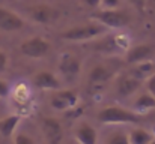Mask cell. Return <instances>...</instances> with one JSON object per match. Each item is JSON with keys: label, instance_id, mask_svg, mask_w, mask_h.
I'll use <instances>...</instances> for the list:
<instances>
[{"label": "cell", "instance_id": "cell-19", "mask_svg": "<svg viewBox=\"0 0 155 144\" xmlns=\"http://www.w3.org/2000/svg\"><path fill=\"white\" fill-rule=\"evenodd\" d=\"M107 144H130V140H128V135L119 132V134H113L108 138Z\"/></svg>", "mask_w": 155, "mask_h": 144}, {"label": "cell", "instance_id": "cell-18", "mask_svg": "<svg viewBox=\"0 0 155 144\" xmlns=\"http://www.w3.org/2000/svg\"><path fill=\"white\" fill-rule=\"evenodd\" d=\"M134 108L139 111H149V110H155V98L149 92L140 95L136 101H134Z\"/></svg>", "mask_w": 155, "mask_h": 144}, {"label": "cell", "instance_id": "cell-17", "mask_svg": "<svg viewBox=\"0 0 155 144\" xmlns=\"http://www.w3.org/2000/svg\"><path fill=\"white\" fill-rule=\"evenodd\" d=\"M154 69H155L154 63L149 62V60H146V62L137 63L131 75H134L139 80H145V78H149L151 75H154Z\"/></svg>", "mask_w": 155, "mask_h": 144}, {"label": "cell", "instance_id": "cell-4", "mask_svg": "<svg viewBox=\"0 0 155 144\" xmlns=\"http://www.w3.org/2000/svg\"><path fill=\"white\" fill-rule=\"evenodd\" d=\"M20 51L23 56L29 57V59H42L48 54L50 51V44L39 38V36H35V38H30L27 41H24L20 47Z\"/></svg>", "mask_w": 155, "mask_h": 144}, {"label": "cell", "instance_id": "cell-25", "mask_svg": "<svg viewBox=\"0 0 155 144\" xmlns=\"http://www.w3.org/2000/svg\"><path fill=\"white\" fill-rule=\"evenodd\" d=\"M6 66H8V56L3 51H0V72L5 71Z\"/></svg>", "mask_w": 155, "mask_h": 144}, {"label": "cell", "instance_id": "cell-23", "mask_svg": "<svg viewBox=\"0 0 155 144\" xmlns=\"http://www.w3.org/2000/svg\"><path fill=\"white\" fill-rule=\"evenodd\" d=\"M146 87H148V92L155 98V74L148 78V86Z\"/></svg>", "mask_w": 155, "mask_h": 144}, {"label": "cell", "instance_id": "cell-15", "mask_svg": "<svg viewBox=\"0 0 155 144\" xmlns=\"http://www.w3.org/2000/svg\"><path fill=\"white\" fill-rule=\"evenodd\" d=\"M128 140H130V144H149L154 140V137L149 131L143 128H136L128 135Z\"/></svg>", "mask_w": 155, "mask_h": 144}, {"label": "cell", "instance_id": "cell-16", "mask_svg": "<svg viewBox=\"0 0 155 144\" xmlns=\"http://www.w3.org/2000/svg\"><path fill=\"white\" fill-rule=\"evenodd\" d=\"M110 77H111V72H110L105 66L98 65V66H95V68L89 72V83H91V84L105 83V81H108Z\"/></svg>", "mask_w": 155, "mask_h": 144}, {"label": "cell", "instance_id": "cell-7", "mask_svg": "<svg viewBox=\"0 0 155 144\" xmlns=\"http://www.w3.org/2000/svg\"><path fill=\"white\" fill-rule=\"evenodd\" d=\"M24 27V20L14 11L0 8V30L3 32H18Z\"/></svg>", "mask_w": 155, "mask_h": 144}, {"label": "cell", "instance_id": "cell-24", "mask_svg": "<svg viewBox=\"0 0 155 144\" xmlns=\"http://www.w3.org/2000/svg\"><path fill=\"white\" fill-rule=\"evenodd\" d=\"M8 93H9V86H8V83L0 80V98H6Z\"/></svg>", "mask_w": 155, "mask_h": 144}, {"label": "cell", "instance_id": "cell-20", "mask_svg": "<svg viewBox=\"0 0 155 144\" xmlns=\"http://www.w3.org/2000/svg\"><path fill=\"white\" fill-rule=\"evenodd\" d=\"M14 144H36L33 138H30L29 135L26 134H18L14 140Z\"/></svg>", "mask_w": 155, "mask_h": 144}, {"label": "cell", "instance_id": "cell-9", "mask_svg": "<svg viewBox=\"0 0 155 144\" xmlns=\"http://www.w3.org/2000/svg\"><path fill=\"white\" fill-rule=\"evenodd\" d=\"M33 84L35 87L41 90H59L60 89V81L50 71H39L33 77Z\"/></svg>", "mask_w": 155, "mask_h": 144}, {"label": "cell", "instance_id": "cell-10", "mask_svg": "<svg viewBox=\"0 0 155 144\" xmlns=\"http://www.w3.org/2000/svg\"><path fill=\"white\" fill-rule=\"evenodd\" d=\"M152 54H154V48L151 45H148V44L136 45L127 51V62L131 65H137V63L149 60L152 57Z\"/></svg>", "mask_w": 155, "mask_h": 144}, {"label": "cell", "instance_id": "cell-8", "mask_svg": "<svg viewBox=\"0 0 155 144\" xmlns=\"http://www.w3.org/2000/svg\"><path fill=\"white\" fill-rule=\"evenodd\" d=\"M42 132L48 144H60L63 138V129L62 125L53 119V117H45L42 120Z\"/></svg>", "mask_w": 155, "mask_h": 144}, {"label": "cell", "instance_id": "cell-22", "mask_svg": "<svg viewBox=\"0 0 155 144\" xmlns=\"http://www.w3.org/2000/svg\"><path fill=\"white\" fill-rule=\"evenodd\" d=\"M101 5L105 9H111V8H117L120 5V0H101Z\"/></svg>", "mask_w": 155, "mask_h": 144}, {"label": "cell", "instance_id": "cell-14", "mask_svg": "<svg viewBox=\"0 0 155 144\" xmlns=\"http://www.w3.org/2000/svg\"><path fill=\"white\" fill-rule=\"evenodd\" d=\"M18 123H20V116H17V114H11V116L3 117L0 120V135L5 137V138L12 137Z\"/></svg>", "mask_w": 155, "mask_h": 144}, {"label": "cell", "instance_id": "cell-13", "mask_svg": "<svg viewBox=\"0 0 155 144\" xmlns=\"http://www.w3.org/2000/svg\"><path fill=\"white\" fill-rule=\"evenodd\" d=\"M75 140L78 144H97L98 143V132L89 123H81L75 129Z\"/></svg>", "mask_w": 155, "mask_h": 144}, {"label": "cell", "instance_id": "cell-1", "mask_svg": "<svg viewBox=\"0 0 155 144\" xmlns=\"http://www.w3.org/2000/svg\"><path fill=\"white\" fill-rule=\"evenodd\" d=\"M98 120L104 125H117V123H140L142 117L133 111H128L119 105L105 107L98 113Z\"/></svg>", "mask_w": 155, "mask_h": 144}, {"label": "cell", "instance_id": "cell-3", "mask_svg": "<svg viewBox=\"0 0 155 144\" xmlns=\"http://www.w3.org/2000/svg\"><path fill=\"white\" fill-rule=\"evenodd\" d=\"M91 18L100 24L105 26L107 29H122L127 24H130L131 18L130 15L117 8H111V9H105L103 11H97L91 15Z\"/></svg>", "mask_w": 155, "mask_h": 144}, {"label": "cell", "instance_id": "cell-12", "mask_svg": "<svg viewBox=\"0 0 155 144\" xmlns=\"http://www.w3.org/2000/svg\"><path fill=\"white\" fill-rule=\"evenodd\" d=\"M59 71L66 77H77L81 71V63L77 57H74L71 54H65V56H62V59L59 62Z\"/></svg>", "mask_w": 155, "mask_h": 144}, {"label": "cell", "instance_id": "cell-28", "mask_svg": "<svg viewBox=\"0 0 155 144\" xmlns=\"http://www.w3.org/2000/svg\"><path fill=\"white\" fill-rule=\"evenodd\" d=\"M77 144H78V143H77Z\"/></svg>", "mask_w": 155, "mask_h": 144}, {"label": "cell", "instance_id": "cell-26", "mask_svg": "<svg viewBox=\"0 0 155 144\" xmlns=\"http://www.w3.org/2000/svg\"><path fill=\"white\" fill-rule=\"evenodd\" d=\"M87 8H91V9H95V8H98L100 5H101V0H81Z\"/></svg>", "mask_w": 155, "mask_h": 144}, {"label": "cell", "instance_id": "cell-21", "mask_svg": "<svg viewBox=\"0 0 155 144\" xmlns=\"http://www.w3.org/2000/svg\"><path fill=\"white\" fill-rule=\"evenodd\" d=\"M139 12H145V8H146V0H128Z\"/></svg>", "mask_w": 155, "mask_h": 144}, {"label": "cell", "instance_id": "cell-11", "mask_svg": "<svg viewBox=\"0 0 155 144\" xmlns=\"http://www.w3.org/2000/svg\"><path fill=\"white\" fill-rule=\"evenodd\" d=\"M140 83L142 80L136 78L134 75H124L119 78L117 81V95L120 98H127V96H131L133 93L137 92V89L140 87Z\"/></svg>", "mask_w": 155, "mask_h": 144}, {"label": "cell", "instance_id": "cell-6", "mask_svg": "<svg viewBox=\"0 0 155 144\" xmlns=\"http://www.w3.org/2000/svg\"><path fill=\"white\" fill-rule=\"evenodd\" d=\"M78 102V96L72 90H57L50 99V105L57 111H65L75 107Z\"/></svg>", "mask_w": 155, "mask_h": 144}, {"label": "cell", "instance_id": "cell-5", "mask_svg": "<svg viewBox=\"0 0 155 144\" xmlns=\"http://www.w3.org/2000/svg\"><path fill=\"white\" fill-rule=\"evenodd\" d=\"M29 14L32 20L39 24H53L60 17V12L48 5H36L29 9Z\"/></svg>", "mask_w": 155, "mask_h": 144}, {"label": "cell", "instance_id": "cell-2", "mask_svg": "<svg viewBox=\"0 0 155 144\" xmlns=\"http://www.w3.org/2000/svg\"><path fill=\"white\" fill-rule=\"evenodd\" d=\"M105 30H107L105 26L95 21V23H91L86 26L72 27V29L63 32L60 35V38L65 41H72V42H84V41H91V39H95V38L104 35Z\"/></svg>", "mask_w": 155, "mask_h": 144}, {"label": "cell", "instance_id": "cell-27", "mask_svg": "<svg viewBox=\"0 0 155 144\" xmlns=\"http://www.w3.org/2000/svg\"><path fill=\"white\" fill-rule=\"evenodd\" d=\"M149 144H155V140H152V141H151V143H149Z\"/></svg>", "mask_w": 155, "mask_h": 144}]
</instances>
